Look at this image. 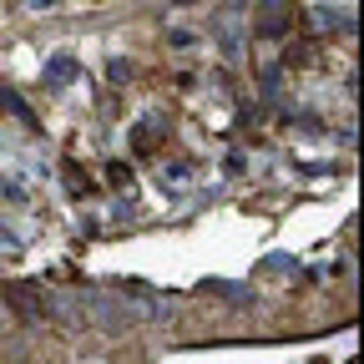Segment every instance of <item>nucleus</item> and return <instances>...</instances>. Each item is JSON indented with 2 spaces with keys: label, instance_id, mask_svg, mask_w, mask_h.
Wrapping results in <instances>:
<instances>
[]
</instances>
